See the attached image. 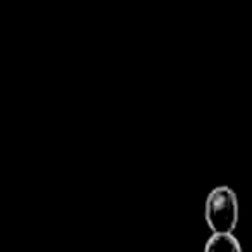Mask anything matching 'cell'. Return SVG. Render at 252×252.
Instances as JSON below:
<instances>
[{"mask_svg": "<svg viewBox=\"0 0 252 252\" xmlns=\"http://www.w3.org/2000/svg\"><path fill=\"white\" fill-rule=\"evenodd\" d=\"M206 252H242V244L233 231H213L206 242Z\"/></svg>", "mask_w": 252, "mask_h": 252, "instance_id": "obj_2", "label": "cell"}, {"mask_svg": "<svg viewBox=\"0 0 252 252\" xmlns=\"http://www.w3.org/2000/svg\"><path fill=\"white\" fill-rule=\"evenodd\" d=\"M240 206L237 193L226 185L213 189L206 197L204 218L211 231H233L238 224Z\"/></svg>", "mask_w": 252, "mask_h": 252, "instance_id": "obj_1", "label": "cell"}]
</instances>
